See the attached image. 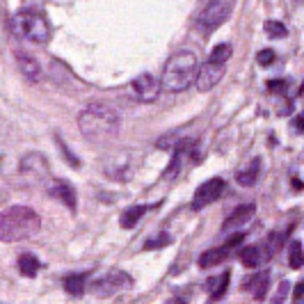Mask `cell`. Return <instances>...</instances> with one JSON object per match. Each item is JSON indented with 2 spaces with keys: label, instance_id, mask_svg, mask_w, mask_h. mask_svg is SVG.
<instances>
[{
  "label": "cell",
  "instance_id": "6da1fadb",
  "mask_svg": "<svg viewBox=\"0 0 304 304\" xmlns=\"http://www.w3.org/2000/svg\"><path fill=\"white\" fill-rule=\"evenodd\" d=\"M78 128L85 140L94 144H108L119 135V115L112 105L94 101L78 115Z\"/></svg>",
  "mask_w": 304,
  "mask_h": 304
},
{
  "label": "cell",
  "instance_id": "7a4b0ae2",
  "mask_svg": "<svg viewBox=\"0 0 304 304\" xmlns=\"http://www.w3.org/2000/svg\"><path fill=\"white\" fill-rule=\"evenodd\" d=\"M42 229V220L28 206H12L7 211H0V240L3 242H18L37 236Z\"/></svg>",
  "mask_w": 304,
  "mask_h": 304
},
{
  "label": "cell",
  "instance_id": "3957f363",
  "mask_svg": "<svg viewBox=\"0 0 304 304\" xmlns=\"http://www.w3.org/2000/svg\"><path fill=\"white\" fill-rule=\"evenodd\" d=\"M197 58L190 50H181V53H174L165 64L163 78H160V87L165 92L179 94L187 89L192 83H195V73H197Z\"/></svg>",
  "mask_w": 304,
  "mask_h": 304
},
{
  "label": "cell",
  "instance_id": "277c9868",
  "mask_svg": "<svg viewBox=\"0 0 304 304\" xmlns=\"http://www.w3.org/2000/svg\"><path fill=\"white\" fill-rule=\"evenodd\" d=\"M14 25H16L18 34L25 37L32 44H46L50 39V25L44 18V14L34 12V9H23L14 16Z\"/></svg>",
  "mask_w": 304,
  "mask_h": 304
},
{
  "label": "cell",
  "instance_id": "5b68a950",
  "mask_svg": "<svg viewBox=\"0 0 304 304\" xmlns=\"http://www.w3.org/2000/svg\"><path fill=\"white\" fill-rule=\"evenodd\" d=\"M234 5H236V0H208V5H206L199 12V16H197V25H199L204 32H213V30H217L231 16Z\"/></svg>",
  "mask_w": 304,
  "mask_h": 304
},
{
  "label": "cell",
  "instance_id": "8992f818",
  "mask_svg": "<svg viewBox=\"0 0 304 304\" xmlns=\"http://www.w3.org/2000/svg\"><path fill=\"white\" fill-rule=\"evenodd\" d=\"M18 172L28 183L32 185H44L46 181H50V167L48 160L44 154L39 151H30L21 158V165H18Z\"/></svg>",
  "mask_w": 304,
  "mask_h": 304
},
{
  "label": "cell",
  "instance_id": "52a82bcc",
  "mask_svg": "<svg viewBox=\"0 0 304 304\" xmlns=\"http://www.w3.org/2000/svg\"><path fill=\"white\" fill-rule=\"evenodd\" d=\"M242 238H245V234L242 231H236L234 236L229 238V240L224 242L222 247H213V250L204 252V254L199 256V268H204V270H208V268H215L220 265L222 261H226V258L231 256V252L238 250V245L242 242Z\"/></svg>",
  "mask_w": 304,
  "mask_h": 304
},
{
  "label": "cell",
  "instance_id": "ba28073f",
  "mask_svg": "<svg viewBox=\"0 0 304 304\" xmlns=\"http://www.w3.org/2000/svg\"><path fill=\"white\" fill-rule=\"evenodd\" d=\"M224 192V179L215 176V179H208L206 183H201L195 190V197H192V211H201L206 206H211L213 201H217Z\"/></svg>",
  "mask_w": 304,
  "mask_h": 304
},
{
  "label": "cell",
  "instance_id": "9c48e42d",
  "mask_svg": "<svg viewBox=\"0 0 304 304\" xmlns=\"http://www.w3.org/2000/svg\"><path fill=\"white\" fill-rule=\"evenodd\" d=\"M222 78H224V64L206 62V64H201V67H197L195 85L199 92H211Z\"/></svg>",
  "mask_w": 304,
  "mask_h": 304
},
{
  "label": "cell",
  "instance_id": "30bf717a",
  "mask_svg": "<svg viewBox=\"0 0 304 304\" xmlns=\"http://www.w3.org/2000/svg\"><path fill=\"white\" fill-rule=\"evenodd\" d=\"M130 286H133V279L126 272H108V275L101 277L94 283V291L96 295H112V293L124 291V288H130Z\"/></svg>",
  "mask_w": 304,
  "mask_h": 304
},
{
  "label": "cell",
  "instance_id": "8fae6325",
  "mask_svg": "<svg viewBox=\"0 0 304 304\" xmlns=\"http://www.w3.org/2000/svg\"><path fill=\"white\" fill-rule=\"evenodd\" d=\"M254 215H256V204H242V206H238V208L224 220L222 231H224V234H229V231H240L242 226L250 224V222L254 220Z\"/></svg>",
  "mask_w": 304,
  "mask_h": 304
},
{
  "label": "cell",
  "instance_id": "7c38bea8",
  "mask_svg": "<svg viewBox=\"0 0 304 304\" xmlns=\"http://www.w3.org/2000/svg\"><path fill=\"white\" fill-rule=\"evenodd\" d=\"M158 89H160V83L151 73H142L133 80V92L142 103H151V101L158 99Z\"/></svg>",
  "mask_w": 304,
  "mask_h": 304
},
{
  "label": "cell",
  "instance_id": "4fadbf2b",
  "mask_svg": "<svg viewBox=\"0 0 304 304\" xmlns=\"http://www.w3.org/2000/svg\"><path fill=\"white\" fill-rule=\"evenodd\" d=\"M48 190H50V195H53L58 201H62L69 211H75V206H78V197H75V190H73V185H71L69 181H64V179L50 181Z\"/></svg>",
  "mask_w": 304,
  "mask_h": 304
},
{
  "label": "cell",
  "instance_id": "5bb4252c",
  "mask_svg": "<svg viewBox=\"0 0 304 304\" xmlns=\"http://www.w3.org/2000/svg\"><path fill=\"white\" fill-rule=\"evenodd\" d=\"M16 64L25 80H30V83H39L42 80V67H39L37 58H32L30 53H16Z\"/></svg>",
  "mask_w": 304,
  "mask_h": 304
},
{
  "label": "cell",
  "instance_id": "9a60e30c",
  "mask_svg": "<svg viewBox=\"0 0 304 304\" xmlns=\"http://www.w3.org/2000/svg\"><path fill=\"white\" fill-rule=\"evenodd\" d=\"M268 258H270V254L265 252L263 245H250L240 252V261L245 268H258V265H263Z\"/></svg>",
  "mask_w": 304,
  "mask_h": 304
},
{
  "label": "cell",
  "instance_id": "2e32d148",
  "mask_svg": "<svg viewBox=\"0 0 304 304\" xmlns=\"http://www.w3.org/2000/svg\"><path fill=\"white\" fill-rule=\"evenodd\" d=\"M261 176V158H254V160H250L242 169H238L236 172V181L240 183L242 187H252L256 183V179Z\"/></svg>",
  "mask_w": 304,
  "mask_h": 304
},
{
  "label": "cell",
  "instance_id": "e0dca14e",
  "mask_svg": "<svg viewBox=\"0 0 304 304\" xmlns=\"http://www.w3.org/2000/svg\"><path fill=\"white\" fill-rule=\"evenodd\" d=\"M247 286L252 288V295H254V300H265L268 295V288H270V272H258L254 275L250 281H247Z\"/></svg>",
  "mask_w": 304,
  "mask_h": 304
},
{
  "label": "cell",
  "instance_id": "ac0fdd59",
  "mask_svg": "<svg viewBox=\"0 0 304 304\" xmlns=\"http://www.w3.org/2000/svg\"><path fill=\"white\" fill-rule=\"evenodd\" d=\"M229 281H231V272H222L220 277H213L208 279V293H211V300H220V297H224L226 288H229Z\"/></svg>",
  "mask_w": 304,
  "mask_h": 304
},
{
  "label": "cell",
  "instance_id": "d6986e66",
  "mask_svg": "<svg viewBox=\"0 0 304 304\" xmlns=\"http://www.w3.org/2000/svg\"><path fill=\"white\" fill-rule=\"evenodd\" d=\"M144 213H146V206H130L128 211H124V215H121V222H119V224L124 226V229H135Z\"/></svg>",
  "mask_w": 304,
  "mask_h": 304
},
{
  "label": "cell",
  "instance_id": "ffe728a7",
  "mask_svg": "<svg viewBox=\"0 0 304 304\" xmlns=\"http://www.w3.org/2000/svg\"><path fill=\"white\" fill-rule=\"evenodd\" d=\"M85 283H87V275H69L64 279V291L73 297H80L85 293Z\"/></svg>",
  "mask_w": 304,
  "mask_h": 304
},
{
  "label": "cell",
  "instance_id": "44dd1931",
  "mask_svg": "<svg viewBox=\"0 0 304 304\" xmlns=\"http://www.w3.org/2000/svg\"><path fill=\"white\" fill-rule=\"evenodd\" d=\"M18 270L25 277H37L39 272V258L32 254H21L18 256Z\"/></svg>",
  "mask_w": 304,
  "mask_h": 304
},
{
  "label": "cell",
  "instance_id": "7402d4cb",
  "mask_svg": "<svg viewBox=\"0 0 304 304\" xmlns=\"http://www.w3.org/2000/svg\"><path fill=\"white\" fill-rule=\"evenodd\" d=\"M231 53H234V48H231V44H217V46L211 50V58H208V62L224 64L226 60L231 58Z\"/></svg>",
  "mask_w": 304,
  "mask_h": 304
},
{
  "label": "cell",
  "instance_id": "603a6c76",
  "mask_svg": "<svg viewBox=\"0 0 304 304\" xmlns=\"http://www.w3.org/2000/svg\"><path fill=\"white\" fill-rule=\"evenodd\" d=\"M283 240H286V234H281V231H275V234L268 236V242H265L263 247H265V252H268L270 256H275L277 252H279L281 247H283Z\"/></svg>",
  "mask_w": 304,
  "mask_h": 304
},
{
  "label": "cell",
  "instance_id": "cb8c5ba5",
  "mask_svg": "<svg viewBox=\"0 0 304 304\" xmlns=\"http://www.w3.org/2000/svg\"><path fill=\"white\" fill-rule=\"evenodd\" d=\"M288 263H291L293 270H300L302 268V242L300 240L291 242V250H288Z\"/></svg>",
  "mask_w": 304,
  "mask_h": 304
},
{
  "label": "cell",
  "instance_id": "d4e9b609",
  "mask_svg": "<svg viewBox=\"0 0 304 304\" xmlns=\"http://www.w3.org/2000/svg\"><path fill=\"white\" fill-rule=\"evenodd\" d=\"M263 30H265L268 34H270L272 39H283L288 34V30H286V25L279 23V21H265V25H263Z\"/></svg>",
  "mask_w": 304,
  "mask_h": 304
},
{
  "label": "cell",
  "instance_id": "484cf974",
  "mask_svg": "<svg viewBox=\"0 0 304 304\" xmlns=\"http://www.w3.org/2000/svg\"><path fill=\"white\" fill-rule=\"evenodd\" d=\"M172 242V236L169 234H158L154 236L151 240L144 242V250H160V247H167Z\"/></svg>",
  "mask_w": 304,
  "mask_h": 304
},
{
  "label": "cell",
  "instance_id": "4316f807",
  "mask_svg": "<svg viewBox=\"0 0 304 304\" xmlns=\"http://www.w3.org/2000/svg\"><path fill=\"white\" fill-rule=\"evenodd\" d=\"M256 62L261 64V67H270V64L275 62V50H270V48H263L261 53L256 55Z\"/></svg>",
  "mask_w": 304,
  "mask_h": 304
},
{
  "label": "cell",
  "instance_id": "83f0119b",
  "mask_svg": "<svg viewBox=\"0 0 304 304\" xmlns=\"http://www.w3.org/2000/svg\"><path fill=\"white\" fill-rule=\"evenodd\" d=\"M55 140H58V144H60V151H62V154H64V158H67V160H69V163L73 165V167H80V160H78V156H73V154H71V151H69V146L62 142V138H60V135H58V138H55Z\"/></svg>",
  "mask_w": 304,
  "mask_h": 304
},
{
  "label": "cell",
  "instance_id": "f1b7e54d",
  "mask_svg": "<svg viewBox=\"0 0 304 304\" xmlns=\"http://www.w3.org/2000/svg\"><path fill=\"white\" fill-rule=\"evenodd\" d=\"M268 89L272 94H283V92H288V83L286 80H268Z\"/></svg>",
  "mask_w": 304,
  "mask_h": 304
},
{
  "label": "cell",
  "instance_id": "f546056e",
  "mask_svg": "<svg viewBox=\"0 0 304 304\" xmlns=\"http://www.w3.org/2000/svg\"><path fill=\"white\" fill-rule=\"evenodd\" d=\"M302 293H304V283L297 281V283H295V302H297V304H302Z\"/></svg>",
  "mask_w": 304,
  "mask_h": 304
},
{
  "label": "cell",
  "instance_id": "4dcf8cb0",
  "mask_svg": "<svg viewBox=\"0 0 304 304\" xmlns=\"http://www.w3.org/2000/svg\"><path fill=\"white\" fill-rule=\"evenodd\" d=\"M286 291H288V281H283V283H281V288H279V297H277L279 302L283 300V297H286Z\"/></svg>",
  "mask_w": 304,
  "mask_h": 304
},
{
  "label": "cell",
  "instance_id": "1f68e13d",
  "mask_svg": "<svg viewBox=\"0 0 304 304\" xmlns=\"http://www.w3.org/2000/svg\"><path fill=\"white\" fill-rule=\"evenodd\" d=\"M295 130L297 133H302V115H297L295 117Z\"/></svg>",
  "mask_w": 304,
  "mask_h": 304
},
{
  "label": "cell",
  "instance_id": "d6a6232c",
  "mask_svg": "<svg viewBox=\"0 0 304 304\" xmlns=\"http://www.w3.org/2000/svg\"><path fill=\"white\" fill-rule=\"evenodd\" d=\"M293 183H295V190H302V181H300V179H295Z\"/></svg>",
  "mask_w": 304,
  "mask_h": 304
}]
</instances>
